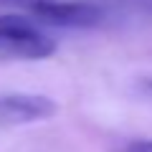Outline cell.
I'll return each mask as SVG.
<instances>
[{"label": "cell", "mask_w": 152, "mask_h": 152, "mask_svg": "<svg viewBox=\"0 0 152 152\" xmlns=\"http://www.w3.org/2000/svg\"><path fill=\"white\" fill-rule=\"evenodd\" d=\"M56 53V41L26 15H0V56L41 61Z\"/></svg>", "instance_id": "1"}, {"label": "cell", "mask_w": 152, "mask_h": 152, "mask_svg": "<svg viewBox=\"0 0 152 152\" xmlns=\"http://www.w3.org/2000/svg\"><path fill=\"white\" fill-rule=\"evenodd\" d=\"M0 3H10L31 18L61 28H94L104 18L102 8L84 0H0Z\"/></svg>", "instance_id": "2"}, {"label": "cell", "mask_w": 152, "mask_h": 152, "mask_svg": "<svg viewBox=\"0 0 152 152\" xmlns=\"http://www.w3.org/2000/svg\"><path fill=\"white\" fill-rule=\"evenodd\" d=\"M58 114V104L46 94L3 91L0 94V127H18L43 122Z\"/></svg>", "instance_id": "3"}, {"label": "cell", "mask_w": 152, "mask_h": 152, "mask_svg": "<svg viewBox=\"0 0 152 152\" xmlns=\"http://www.w3.org/2000/svg\"><path fill=\"white\" fill-rule=\"evenodd\" d=\"M122 152H152V140H137L132 145H127Z\"/></svg>", "instance_id": "4"}, {"label": "cell", "mask_w": 152, "mask_h": 152, "mask_svg": "<svg viewBox=\"0 0 152 152\" xmlns=\"http://www.w3.org/2000/svg\"><path fill=\"white\" fill-rule=\"evenodd\" d=\"M150 8H152V3H150Z\"/></svg>", "instance_id": "5"}]
</instances>
